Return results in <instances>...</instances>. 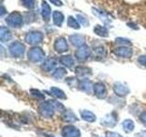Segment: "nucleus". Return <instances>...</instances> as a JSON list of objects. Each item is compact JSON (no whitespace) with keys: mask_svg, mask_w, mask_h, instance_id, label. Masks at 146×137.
<instances>
[{"mask_svg":"<svg viewBox=\"0 0 146 137\" xmlns=\"http://www.w3.org/2000/svg\"><path fill=\"white\" fill-rule=\"evenodd\" d=\"M38 110H39V113L43 117L50 118L54 115L56 108H55L51 100H47V102H43L42 103H40Z\"/></svg>","mask_w":146,"mask_h":137,"instance_id":"obj_1","label":"nucleus"},{"mask_svg":"<svg viewBox=\"0 0 146 137\" xmlns=\"http://www.w3.org/2000/svg\"><path fill=\"white\" fill-rule=\"evenodd\" d=\"M63 137H80V131L73 125H67L62 129Z\"/></svg>","mask_w":146,"mask_h":137,"instance_id":"obj_2","label":"nucleus"},{"mask_svg":"<svg viewBox=\"0 0 146 137\" xmlns=\"http://www.w3.org/2000/svg\"><path fill=\"white\" fill-rule=\"evenodd\" d=\"M113 90L116 95L120 96V97H124L130 92V89L128 88V86L121 83V82H117V83L114 84Z\"/></svg>","mask_w":146,"mask_h":137,"instance_id":"obj_3","label":"nucleus"},{"mask_svg":"<svg viewBox=\"0 0 146 137\" xmlns=\"http://www.w3.org/2000/svg\"><path fill=\"white\" fill-rule=\"evenodd\" d=\"M93 91L95 95L100 99H104L107 96V89L102 82H97V83L94 84Z\"/></svg>","mask_w":146,"mask_h":137,"instance_id":"obj_4","label":"nucleus"},{"mask_svg":"<svg viewBox=\"0 0 146 137\" xmlns=\"http://www.w3.org/2000/svg\"><path fill=\"white\" fill-rule=\"evenodd\" d=\"M29 58L32 61L38 62L42 61L44 58V53L41 51L40 49H32L29 53Z\"/></svg>","mask_w":146,"mask_h":137,"instance_id":"obj_5","label":"nucleus"},{"mask_svg":"<svg viewBox=\"0 0 146 137\" xmlns=\"http://www.w3.org/2000/svg\"><path fill=\"white\" fill-rule=\"evenodd\" d=\"M116 122H117V117L115 115H113V114H108V115H106L102 120V124L110 128L113 127L116 124Z\"/></svg>","mask_w":146,"mask_h":137,"instance_id":"obj_6","label":"nucleus"},{"mask_svg":"<svg viewBox=\"0 0 146 137\" xmlns=\"http://www.w3.org/2000/svg\"><path fill=\"white\" fill-rule=\"evenodd\" d=\"M24 49H25L24 46L19 43H15L10 46V52L12 53L13 56H16V57L23 55V53H24Z\"/></svg>","mask_w":146,"mask_h":137,"instance_id":"obj_7","label":"nucleus"},{"mask_svg":"<svg viewBox=\"0 0 146 137\" xmlns=\"http://www.w3.org/2000/svg\"><path fill=\"white\" fill-rule=\"evenodd\" d=\"M94 88V85L92 84V82L89 80H82L80 82V89L81 90L85 91V92H88V93H90L91 90H93Z\"/></svg>","mask_w":146,"mask_h":137,"instance_id":"obj_8","label":"nucleus"},{"mask_svg":"<svg viewBox=\"0 0 146 137\" xmlns=\"http://www.w3.org/2000/svg\"><path fill=\"white\" fill-rule=\"evenodd\" d=\"M81 118L83 119L84 121L88 122H93L96 121V116L93 112H91L90 111H87V110H84V111H81L80 112Z\"/></svg>","mask_w":146,"mask_h":137,"instance_id":"obj_9","label":"nucleus"},{"mask_svg":"<svg viewBox=\"0 0 146 137\" xmlns=\"http://www.w3.org/2000/svg\"><path fill=\"white\" fill-rule=\"evenodd\" d=\"M90 73H91L90 70V68H88L78 67L76 68V74H77V76L79 77V78H80V79H82V80H84L87 76L90 74Z\"/></svg>","mask_w":146,"mask_h":137,"instance_id":"obj_10","label":"nucleus"},{"mask_svg":"<svg viewBox=\"0 0 146 137\" xmlns=\"http://www.w3.org/2000/svg\"><path fill=\"white\" fill-rule=\"evenodd\" d=\"M63 119L64 121H66L68 122H75L78 121V118L76 116V114L71 112V111H66L63 113Z\"/></svg>","mask_w":146,"mask_h":137,"instance_id":"obj_11","label":"nucleus"},{"mask_svg":"<svg viewBox=\"0 0 146 137\" xmlns=\"http://www.w3.org/2000/svg\"><path fill=\"white\" fill-rule=\"evenodd\" d=\"M122 127L123 129H124V131L126 132H131L132 131L134 130V122L133 121L130 120V119H127V120H124L122 122Z\"/></svg>","mask_w":146,"mask_h":137,"instance_id":"obj_12","label":"nucleus"},{"mask_svg":"<svg viewBox=\"0 0 146 137\" xmlns=\"http://www.w3.org/2000/svg\"><path fill=\"white\" fill-rule=\"evenodd\" d=\"M50 92L58 99H66L67 98L66 94L64 93V91L60 89L57 88V87H52V88L50 89Z\"/></svg>","mask_w":146,"mask_h":137,"instance_id":"obj_13","label":"nucleus"},{"mask_svg":"<svg viewBox=\"0 0 146 137\" xmlns=\"http://www.w3.org/2000/svg\"><path fill=\"white\" fill-rule=\"evenodd\" d=\"M55 49H56V50H57V51H58V52L65 51V50H67V49H68L66 41L64 40L63 39H58L56 42V44H55Z\"/></svg>","mask_w":146,"mask_h":137,"instance_id":"obj_14","label":"nucleus"},{"mask_svg":"<svg viewBox=\"0 0 146 137\" xmlns=\"http://www.w3.org/2000/svg\"><path fill=\"white\" fill-rule=\"evenodd\" d=\"M76 55H77V57L79 59H84L86 58H88L89 55H90L89 49L87 47H82V48H80L79 50H78Z\"/></svg>","mask_w":146,"mask_h":137,"instance_id":"obj_15","label":"nucleus"},{"mask_svg":"<svg viewBox=\"0 0 146 137\" xmlns=\"http://www.w3.org/2000/svg\"><path fill=\"white\" fill-rule=\"evenodd\" d=\"M115 53L118 55V56L121 57H125V58H129L131 55V50L130 49H126V48H121V49H118Z\"/></svg>","mask_w":146,"mask_h":137,"instance_id":"obj_16","label":"nucleus"},{"mask_svg":"<svg viewBox=\"0 0 146 137\" xmlns=\"http://www.w3.org/2000/svg\"><path fill=\"white\" fill-rule=\"evenodd\" d=\"M60 61L63 65H65L67 67H70L72 66V64L74 63V61H73L71 56H64L63 58H61Z\"/></svg>","mask_w":146,"mask_h":137,"instance_id":"obj_17","label":"nucleus"},{"mask_svg":"<svg viewBox=\"0 0 146 137\" xmlns=\"http://www.w3.org/2000/svg\"><path fill=\"white\" fill-rule=\"evenodd\" d=\"M65 74H66V70L62 68H58L53 72L52 76L54 78H57V79H61V78H63L64 76H65Z\"/></svg>","mask_w":146,"mask_h":137,"instance_id":"obj_18","label":"nucleus"},{"mask_svg":"<svg viewBox=\"0 0 146 137\" xmlns=\"http://www.w3.org/2000/svg\"><path fill=\"white\" fill-rule=\"evenodd\" d=\"M55 65H56L55 61H51V59H49V61L45 62V64L43 65V68L45 70H47V71H50L51 70H53V68L55 67Z\"/></svg>","mask_w":146,"mask_h":137,"instance_id":"obj_19","label":"nucleus"},{"mask_svg":"<svg viewBox=\"0 0 146 137\" xmlns=\"http://www.w3.org/2000/svg\"><path fill=\"white\" fill-rule=\"evenodd\" d=\"M30 91H31L32 95H34L35 97H36L38 99H40V100H44V99H45V96H44V94H43V93H41L39 90H35V89H32Z\"/></svg>","mask_w":146,"mask_h":137,"instance_id":"obj_20","label":"nucleus"},{"mask_svg":"<svg viewBox=\"0 0 146 137\" xmlns=\"http://www.w3.org/2000/svg\"><path fill=\"white\" fill-rule=\"evenodd\" d=\"M140 120L141 122L143 123L144 125H146V112H143V113L140 115Z\"/></svg>","mask_w":146,"mask_h":137,"instance_id":"obj_21","label":"nucleus"},{"mask_svg":"<svg viewBox=\"0 0 146 137\" xmlns=\"http://www.w3.org/2000/svg\"><path fill=\"white\" fill-rule=\"evenodd\" d=\"M138 61L141 64V65L146 66V56H141V57L138 59Z\"/></svg>","mask_w":146,"mask_h":137,"instance_id":"obj_22","label":"nucleus"},{"mask_svg":"<svg viewBox=\"0 0 146 137\" xmlns=\"http://www.w3.org/2000/svg\"><path fill=\"white\" fill-rule=\"evenodd\" d=\"M46 137H53V136H50V135H48V134H44Z\"/></svg>","mask_w":146,"mask_h":137,"instance_id":"obj_23","label":"nucleus"}]
</instances>
